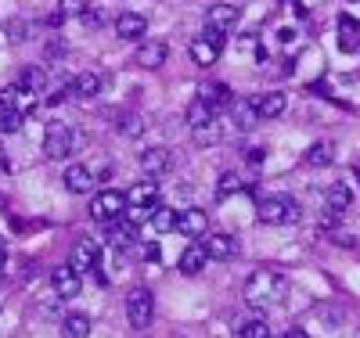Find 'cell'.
Returning <instances> with one entry per match:
<instances>
[{
    "label": "cell",
    "instance_id": "e0dca14e",
    "mask_svg": "<svg viewBox=\"0 0 360 338\" xmlns=\"http://www.w3.org/2000/svg\"><path fill=\"white\" fill-rule=\"evenodd\" d=\"M198 98L213 108V112H217V108H227V105L234 101V94H231L227 83H202V86H198Z\"/></svg>",
    "mask_w": 360,
    "mask_h": 338
},
{
    "label": "cell",
    "instance_id": "74e56055",
    "mask_svg": "<svg viewBox=\"0 0 360 338\" xmlns=\"http://www.w3.org/2000/svg\"><path fill=\"white\" fill-rule=\"evenodd\" d=\"M285 338H310V334H307V331H303V327H292V331H288V334H285Z\"/></svg>",
    "mask_w": 360,
    "mask_h": 338
},
{
    "label": "cell",
    "instance_id": "8d00e7d4",
    "mask_svg": "<svg viewBox=\"0 0 360 338\" xmlns=\"http://www.w3.org/2000/svg\"><path fill=\"white\" fill-rule=\"evenodd\" d=\"M62 22H65V15H62V11H54V15L47 18V25H62Z\"/></svg>",
    "mask_w": 360,
    "mask_h": 338
},
{
    "label": "cell",
    "instance_id": "ba28073f",
    "mask_svg": "<svg viewBox=\"0 0 360 338\" xmlns=\"http://www.w3.org/2000/svg\"><path fill=\"white\" fill-rule=\"evenodd\" d=\"M51 285H54V292L62 295V299H72V295H79V288H83V281H79V270H76L72 263H65V266H54V273H51Z\"/></svg>",
    "mask_w": 360,
    "mask_h": 338
},
{
    "label": "cell",
    "instance_id": "4fadbf2b",
    "mask_svg": "<svg viewBox=\"0 0 360 338\" xmlns=\"http://www.w3.org/2000/svg\"><path fill=\"white\" fill-rule=\"evenodd\" d=\"M209 263V252H205V241H191L184 256H180V273H188V278H195V273H202Z\"/></svg>",
    "mask_w": 360,
    "mask_h": 338
},
{
    "label": "cell",
    "instance_id": "5bb4252c",
    "mask_svg": "<svg viewBox=\"0 0 360 338\" xmlns=\"http://www.w3.org/2000/svg\"><path fill=\"white\" fill-rule=\"evenodd\" d=\"M115 33L123 37V40H141L148 33V18L137 15V11H123L115 18Z\"/></svg>",
    "mask_w": 360,
    "mask_h": 338
},
{
    "label": "cell",
    "instance_id": "1f68e13d",
    "mask_svg": "<svg viewBox=\"0 0 360 338\" xmlns=\"http://www.w3.org/2000/svg\"><path fill=\"white\" fill-rule=\"evenodd\" d=\"M18 83L29 86V90H37V94H44V72H40V69H22Z\"/></svg>",
    "mask_w": 360,
    "mask_h": 338
},
{
    "label": "cell",
    "instance_id": "83f0119b",
    "mask_svg": "<svg viewBox=\"0 0 360 338\" xmlns=\"http://www.w3.org/2000/svg\"><path fill=\"white\" fill-rule=\"evenodd\" d=\"M238 338H270V324L263 317L242 320V324H238Z\"/></svg>",
    "mask_w": 360,
    "mask_h": 338
},
{
    "label": "cell",
    "instance_id": "484cf974",
    "mask_svg": "<svg viewBox=\"0 0 360 338\" xmlns=\"http://www.w3.org/2000/svg\"><path fill=\"white\" fill-rule=\"evenodd\" d=\"M108 227H112V230H108V245H115V249H127V245L134 241V234H137V227H134L130 220H127V223L115 220V223H108Z\"/></svg>",
    "mask_w": 360,
    "mask_h": 338
},
{
    "label": "cell",
    "instance_id": "d590c367",
    "mask_svg": "<svg viewBox=\"0 0 360 338\" xmlns=\"http://www.w3.org/2000/svg\"><path fill=\"white\" fill-rule=\"evenodd\" d=\"M144 259L155 263V259H159V245H144Z\"/></svg>",
    "mask_w": 360,
    "mask_h": 338
},
{
    "label": "cell",
    "instance_id": "9a60e30c",
    "mask_svg": "<svg viewBox=\"0 0 360 338\" xmlns=\"http://www.w3.org/2000/svg\"><path fill=\"white\" fill-rule=\"evenodd\" d=\"M202 241H205L209 259H234V256H238L234 234H209V238H202Z\"/></svg>",
    "mask_w": 360,
    "mask_h": 338
},
{
    "label": "cell",
    "instance_id": "cb8c5ba5",
    "mask_svg": "<svg viewBox=\"0 0 360 338\" xmlns=\"http://www.w3.org/2000/svg\"><path fill=\"white\" fill-rule=\"evenodd\" d=\"M324 202H328V209H332V212H342V209H349L353 191L346 188V183H332V188L324 191Z\"/></svg>",
    "mask_w": 360,
    "mask_h": 338
},
{
    "label": "cell",
    "instance_id": "d4e9b609",
    "mask_svg": "<svg viewBox=\"0 0 360 338\" xmlns=\"http://www.w3.org/2000/svg\"><path fill=\"white\" fill-rule=\"evenodd\" d=\"M332 159H335V148L328 144V141H317L310 151H307V166H314V169H324V166H332Z\"/></svg>",
    "mask_w": 360,
    "mask_h": 338
},
{
    "label": "cell",
    "instance_id": "f35d334b",
    "mask_svg": "<svg viewBox=\"0 0 360 338\" xmlns=\"http://www.w3.org/2000/svg\"><path fill=\"white\" fill-rule=\"evenodd\" d=\"M0 278H4V249H0Z\"/></svg>",
    "mask_w": 360,
    "mask_h": 338
},
{
    "label": "cell",
    "instance_id": "d6986e66",
    "mask_svg": "<svg viewBox=\"0 0 360 338\" xmlns=\"http://www.w3.org/2000/svg\"><path fill=\"white\" fill-rule=\"evenodd\" d=\"M227 108H231V119H234V126H238V130H252V126H256V119H259L256 101H242V98H234Z\"/></svg>",
    "mask_w": 360,
    "mask_h": 338
},
{
    "label": "cell",
    "instance_id": "8992f818",
    "mask_svg": "<svg viewBox=\"0 0 360 338\" xmlns=\"http://www.w3.org/2000/svg\"><path fill=\"white\" fill-rule=\"evenodd\" d=\"M220 51H224V37H220V33H209V29H205V33H202L198 40H191V47H188L191 61H195V65H202V69L217 65Z\"/></svg>",
    "mask_w": 360,
    "mask_h": 338
},
{
    "label": "cell",
    "instance_id": "6da1fadb",
    "mask_svg": "<svg viewBox=\"0 0 360 338\" xmlns=\"http://www.w3.org/2000/svg\"><path fill=\"white\" fill-rule=\"evenodd\" d=\"M285 295H288V281L281 278L278 270H256V273H249L245 302L252 306V310H270V306L285 302Z\"/></svg>",
    "mask_w": 360,
    "mask_h": 338
},
{
    "label": "cell",
    "instance_id": "44dd1931",
    "mask_svg": "<svg viewBox=\"0 0 360 338\" xmlns=\"http://www.w3.org/2000/svg\"><path fill=\"white\" fill-rule=\"evenodd\" d=\"M285 94H278V90H270V94H263V98H256V112H259V119H278L281 112H285Z\"/></svg>",
    "mask_w": 360,
    "mask_h": 338
},
{
    "label": "cell",
    "instance_id": "4316f807",
    "mask_svg": "<svg viewBox=\"0 0 360 338\" xmlns=\"http://www.w3.org/2000/svg\"><path fill=\"white\" fill-rule=\"evenodd\" d=\"M62 331H65V338H86L90 334V317L86 313H69L62 320Z\"/></svg>",
    "mask_w": 360,
    "mask_h": 338
},
{
    "label": "cell",
    "instance_id": "52a82bcc",
    "mask_svg": "<svg viewBox=\"0 0 360 338\" xmlns=\"http://www.w3.org/2000/svg\"><path fill=\"white\" fill-rule=\"evenodd\" d=\"M234 25H238V8L234 4H213V8L205 11V29H209V33L227 37Z\"/></svg>",
    "mask_w": 360,
    "mask_h": 338
},
{
    "label": "cell",
    "instance_id": "603a6c76",
    "mask_svg": "<svg viewBox=\"0 0 360 338\" xmlns=\"http://www.w3.org/2000/svg\"><path fill=\"white\" fill-rule=\"evenodd\" d=\"M72 94H76V98H98V94H101V79H98L94 72H79V76L72 79Z\"/></svg>",
    "mask_w": 360,
    "mask_h": 338
},
{
    "label": "cell",
    "instance_id": "7a4b0ae2",
    "mask_svg": "<svg viewBox=\"0 0 360 338\" xmlns=\"http://www.w3.org/2000/svg\"><path fill=\"white\" fill-rule=\"evenodd\" d=\"M256 216H259V223H266V227L295 223V220H299V205H295V198H288V195H274V198H263V202L256 205Z\"/></svg>",
    "mask_w": 360,
    "mask_h": 338
},
{
    "label": "cell",
    "instance_id": "277c9868",
    "mask_svg": "<svg viewBox=\"0 0 360 338\" xmlns=\"http://www.w3.org/2000/svg\"><path fill=\"white\" fill-rule=\"evenodd\" d=\"M127 320L134 327H148L155 320V295L148 292V288H134L127 295Z\"/></svg>",
    "mask_w": 360,
    "mask_h": 338
},
{
    "label": "cell",
    "instance_id": "f546056e",
    "mask_svg": "<svg viewBox=\"0 0 360 338\" xmlns=\"http://www.w3.org/2000/svg\"><path fill=\"white\" fill-rule=\"evenodd\" d=\"M22 112L18 108H11V105H4V101H0V130H4V134H15V130H22Z\"/></svg>",
    "mask_w": 360,
    "mask_h": 338
},
{
    "label": "cell",
    "instance_id": "2e32d148",
    "mask_svg": "<svg viewBox=\"0 0 360 338\" xmlns=\"http://www.w3.org/2000/svg\"><path fill=\"white\" fill-rule=\"evenodd\" d=\"M127 205L155 209V205H159V183H155V180H141V183H134L130 195H127Z\"/></svg>",
    "mask_w": 360,
    "mask_h": 338
},
{
    "label": "cell",
    "instance_id": "f1b7e54d",
    "mask_svg": "<svg viewBox=\"0 0 360 338\" xmlns=\"http://www.w3.org/2000/svg\"><path fill=\"white\" fill-rule=\"evenodd\" d=\"M152 227H155L159 234L176 230V212H173V209H166V205H155V212H152Z\"/></svg>",
    "mask_w": 360,
    "mask_h": 338
},
{
    "label": "cell",
    "instance_id": "7c38bea8",
    "mask_svg": "<svg viewBox=\"0 0 360 338\" xmlns=\"http://www.w3.org/2000/svg\"><path fill=\"white\" fill-rule=\"evenodd\" d=\"M0 101H4V105H11V108H18L22 115H29V112H33L37 108V90H29V86H22V83H15V86H8L4 90V94H0Z\"/></svg>",
    "mask_w": 360,
    "mask_h": 338
},
{
    "label": "cell",
    "instance_id": "7402d4cb",
    "mask_svg": "<svg viewBox=\"0 0 360 338\" xmlns=\"http://www.w3.org/2000/svg\"><path fill=\"white\" fill-rule=\"evenodd\" d=\"M188 126L191 130H205V126H213V108H209L202 98H195L188 105Z\"/></svg>",
    "mask_w": 360,
    "mask_h": 338
},
{
    "label": "cell",
    "instance_id": "e575fe53",
    "mask_svg": "<svg viewBox=\"0 0 360 338\" xmlns=\"http://www.w3.org/2000/svg\"><path fill=\"white\" fill-rule=\"evenodd\" d=\"M8 33L11 40H25V22H8Z\"/></svg>",
    "mask_w": 360,
    "mask_h": 338
},
{
    "label": "cell",
    "instance_id": "ac0fdd59",
    "mask_svg": "<svg viewBox=\"0 0 360 338\" xmlns=\"http://www.w3.org/2000/svg\"><path fill=\"white\" fill-rule=\"evenodd\" d=\"M62 180H65V191H72V195H86V191H94V173H90L86 166H69Z\"/></svg>",
    "mask_w": 360,
    "mask_h": 338
},
{
    "label": "cell",
    "instance_id": "4dcf8cb0",
    "mask_svg": "<svg viewBox=\"0 0 360 338\" xmlns=\"http://www.w3.org/2000/svg\"><path fill=\"white\" fill-rule=\"evenodd\" d=\"M242 188H245V180L238 176V173H224L220 183H217V198H231V195H238Z\"/></svg>",
    "mask_w": 360,
    "mask_h": 338
},
{
    "label": "cell",
    "instance_id": "ffe728a7",
    "mask_svg": "<svg viewBox=\"0 0 360 338\" xmlns=\"http://www.w3.org/2000/svg\"><path fill=\"white\" fill-rule=\"evenodd\" d=\"M141 169H144L148 176L166 173V169H169V151H166V148H148V151H141Z\"/></svg>",
    "mask_w": 360,
    "mask_h": 338
},
{
    "label": "cell",
    "instance_id": "3957f363",
    "mask_svg": "<svg viewBox=\"0 0 360 338\" xmlns=\"http://www.w3.org/2000/svg\"><path fill=\"white\" fill-rule=\"evenodd\" d=\"M72 148H76V134L72 126H65V122H51L47 134H44V151H47V159H69L72 155Z\"/></svg>",
    "mask_w": 360,
    "mask_h": 338
},
{
    "label": "cell",
    "instance_id": "d6a6232c",
    "mask_svg": "<svg viewBox=\"0 0 360 338\" xmlns=\"http://www.w3.org/2000/svg\"><path fill=\"white\" fill-rule=\"evenodd\" d=\"M86 0H62V15H83Z\"/></svg>",
    "mask_w": 360,
    "mask_h": 338
},
{
    "label": "cell",
    "instance_id": "9c48e42d",
    "mask_svg": "<svg viewBox=\"0 0 360 338\" xmlns=\"http://www.w3.org/2000/svg\"><path fill=\"white\" fill-rule=\"evenodd\" d=\"M98 259H101V249H98V241H90V238H79L76 245H72V266L79 270V273H86V270H98Z\"/></svg>",
    "mask_w": 360,
    "mask_h": 338
},
{
    "label": "cell",
    "instance_id": "836d02e7",
    "mask_svg": "<svg viewBox=\"0 0 360 338\" xmlns=\"http://www.w3.org/2000/svg\"><path fill=\"white\" fill-rule=\"evenodd\" d=\"M141 130H144V122H141V119H137V115H130V119H127V122H123V134H127V137H137V134H141Z\"/></svg>",
    "mask_w": 360,
    "mask_h": 338
},
{
    "label": "cell",
    "instance_id": "8fae6325",
    "mask_svg": "<svg viewBox=\"0 0 360 338\" xmlns=\"http://www.w3.org/2000/svg\"><path fill=\"white\" fill-rule=\"evenodd\" d=\"M166 58H169V47H166L162 40H144V44L137 47V65H141V69H162Z\"/></svg>",
    "mask_w": 360,
    "mask_h": 338
},
{
    "label": "cell",
    "instance_id": "5b68a950",
    "mask_svg": "<svg viewBox=\"0 0 360 338\" xmlns=\"http://www.w3.org/2000/svg\"><path fill=\"white\" fill-rule=\"evenodd\" d=\"M127 212V195L123 191H101L94 202H90V216H94L98 223H115L123 220Z\"/></svg>",
    "mask_w": 360,
    "mask_h": 338
},
{
    "label": "cell",
    "instance_id": "30bf717a",
    "mask_svg": "<svg viewBox=\"0 0 360 338\" xmlns=\"http://www.w3.org/2000/svg\"><path fill=\"white\" fill-rule=\"evenodd\" d=\"M176 230L184 238H205L209 234V216L202 209H184V212H176Z\"/></svg>",
    "mask_w": 360,
    "mask_h": 338
}]
</instances>
